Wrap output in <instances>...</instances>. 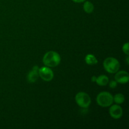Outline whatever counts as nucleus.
Listing matches in <instances>:
<instances>
[{
	"instance_id": "12",
	"label": "nucleus",
	"mask_w": 129,
	"mask_h": 129,
	"mask_svg": "<svg viewBox=\"0 0 129 129\" xmlns=\"http://www.w3.org/2000/svg\"><path fill=\"white\" fill-rule=\"evenodd\" d=\"M125 101L124 95L122 93L116 94L113 97V102H115L117 104H122Z\"/></svg>"
},
{
	"instance_id": "8",
	"label": "nucleus",
	"mask_w": 129,
	"mask_h": 129,
	"mask_svg": "<svg viewBox=\"0 0 129 129\" xmlns=\"http://www.w3.org/2000/svg\"><path fill=\"white\" fill-rule=\"evenodd\" d=\"M39 68L37 66H35L33 67L31 71H30V73L27 75V81L28 83H33L36 82L39 76Z\"/></svg>"
},
{
	"instance_id": "6",
	"label": "nucleus",
	"mask_w": 129,
	"mask_h": 129,
	"mask_svg": "<svg viewBox=\"0 0 129 129\" xmlns=\"http://www.w3.org/2000/svg\"><path fill=\"white\" fill-rule=\"evenodd\" d=\"M109 113L111 117L114 119H119L123 115V110L118 105H113L109 109Z\"/></svg>"
},
{
	"instance_id": "14",
	"label": "nucleus",
	"mask_w": 129,
	"mask_h": 129,
	"mask_svg": "<svg viewBox=\"0 0 129 129\" xmlns=\"http://www.w3.org/2000/svg\"><path fill=\"white\" fill-rule=\"evenodd\" d=\"M109 86L111 88H115L117 86V82L116 81H112L109 83Z\"/></svg>"
},
{
	"instance_id": "16",
	"label": "nucleus",
	"mask_w": 129,
	"mask_h": 129,
	"mask_svg": "<svg viewBox=\"0 0 129 129\" xmlns=\"http://www.w3.org/2000/svg\"><path fill=\"white\" fill-rule=\"evenodd\" d=\"M127 64H128V57H127Z\"/></svg>"
},
{
	"instance_id": "9",
	"label": "nucleus",
	"mask_w": 129,
	"mask_h": 129,
	"mask_svg": "<svg viewBox=\"0 0 129 129\" xmlns=\"http://www.w3.org/2000/svg\"><path fill=\"white\" fill-rule=\"evenodd\" d=\"M96 83L97 84L101 86H104L107 85L109 82V79L108 77L105 75H101L98 76V78H96L95 80Z\"/></svg>"
},
{
	"instance_id": "11",
	"label": "nucleus",
	"mask_w": 129,
	"mask_h": 129,
	"mask_svg": "<svg viewBox=\"0 0 129 129\" xmlns=\"http://www.w3.org/2000/svg\"><path fill=\"white\" fill-rule=\"evenodd\" d=\"M83 9L87 13H91L94 10V5L90 1H85L83 5Z\"/></svg>"
},
{
	"instance_id": "2",
	"label": "nucleus",
	"mask_w": 129,
	"mask_h": 129,
	"mask_svg": "<svg viewBox=\"0 0 129 129\" xmlns=\"http://www.w3.org/2000/svg\"><path fill=\"white\" fill-rule=\"evenodd\" d=\"M96 102L102 107H110L113 103V96L109 92H101L97 96Z\"/></svg>"
},
{
	"instance_id": "3",
	"label": "nucleus",
	"mask_w": 129,
	"mask_h": 129,
	"mask_svg": "<svg viewBox=\"0 0 129 129\" xmlns=\"http://www.w3.org/2000/svg\"><path fill=\"white\" fill-rule=\"evenodd\" d=\"M103 66L108 73L113 74L119 70L120 63L117 59L111 57L105 59L103 62Z\"/></svg>"
},
{
	"instance_id": "15",
	"label": "nucleus",
	"mask_w": 129,
	"mask_h": 129,
	"mask_svg": "<svg viewBox=\"0 0 129 129\" xmlns=\"http://www.w3.org/2000/svg\"><path fill=\"white\" fill-rule=\"evenodd\" d=\"M73 2L76 3H83L86 1V0H72Z\"/></svg>"
},
{
	"instance_id": "7",
	"label": "nucleus",
	"mask_w": 129,
	"mask_h": 129,
	"mask_svg": "<svg viewBox=\"0 0 129 129\" xmlns=\"http://www.w3.org/2000/svg\"><path fill=\"white\" fill-rule=\"evenodd\" d=\"M115 79L117 83L120 84H125L129 81L128 73L125 71H120L116 73L115 76Z\"/></svg>"
},
{
	"instance_id": "5",
	"label": "nucleus",
	"mask_w": 129,
	"mask_h": 129,
	"mask_svg": "<svg viewBox=\"0 0 129 129\" xmlns=\"http://www.w3.org/2000/svg\"><path fill=\"white\" fill-rule=\"evenodd\" d=\"M39 75L43 80L45 81H50L52 80L54 76L52 70L47 66L42 67L41 68H39Z\"/></svg>"
},
{
	"instance_id": "4",
	"label": "nucleus",
	"mask_w": 129,
	"mask_h": 129,
	"mask_svg": "<svg viewBox=\"0 0 129 129\" xmlns=\"http://www.w3.org/2000/svg\"><path fill=\"white\" fill-rule=\"evenodd\" d=\"M76 102L79 107L83 108H86L90 105L91 98L89 94L84 92H79L75 97Z\"/></svg>"
},
{
	"instance_id": "10",
	"label": "nucleus",
	"mask_w": 129,
	"mask_h": 129,
	"mask_svg": "<svg viewBox=\"0 0 129 129\" xmlns=\"http://www.w3.org/2000/svg\"><path fill=\"white\" fill-rule=\"evenodd\" d=\"M85 62L88 65H94L98 63V60L93 54H88L85 57Z\"/></svg>"
},
{
	"instance_id": "13",
	"label": "nucleus",
	"mask_w": 129,
	"mask_h": 129,
	"mask_svg": "<svg viewBox=\"0 0 129 129\" xmlns=\"http://www.w3.org/2000/svg\"><path fill=\"white\" fill-rule=\"evenodd\" d=\"M122 50L126 55H128L129 54V49H128V42L125 43L122 47Z\"/></svg>"
},
{
	"instance_id": "1",
	"label": "nucleus",
	"mask_w": 129,
	"mask_h": 129,
	"mask_svg": "<svg viewBox=\"0 0 129 129\" xmlns=\"http://www.w3.org/2000/svg\"><path fill=\"white\" fill-rule=\"evenodd\" d=\"M43 62L46 66L54 68L59 65L60 62V56L55 51H49L45 53L43 57Z\"/></svg>"
}]
</instances>
